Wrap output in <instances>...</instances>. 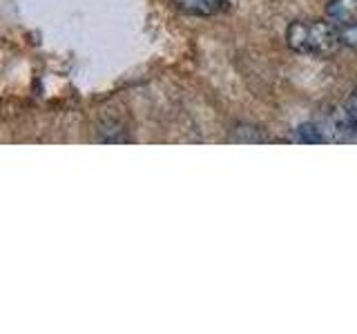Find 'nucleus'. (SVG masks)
Segmentation results:
<instances>
[{
	"mask_svg": "<svg viewBox=\"0 0 357 334\" xmlns=\"http://www.w3.org/2000/svg\"><path fill=\"white\" fill-rule=\"evenodd\" d=\"M349 109H351V114H353V118L357 120V89L351 94V98H349Z\"/></svg>",
	"mask_w": 357,
	"mask_h": 334,
	"instance_id": "nucleus-8",
	"label": "nucleus"
},
{
	"mask_svg": "<svg viewBox=\"0 0 357 334\" xmlns=\"http://www.w3.org/2000/svg\"><path fill=\"white\" fill-rule=\"evenodd\" d=\"M286 42L297 54L319 56V58L333 56L342 45L337 25H331V22H308V20L290 22L286 29Z\"/></svg>",
	"mask_w": 357,
	"mask_h": 334,
	"instance_id": "nucleus-1",
	"label": "nucleus"
},
{
	"mask_svg": "<svg viewBox=\"0 0 357 334\" xmlns=\"http://www.w3.org/2000/svg\"><path fill=\"white\" fill-rule=\"evenodd\" d=\"M321 132L326 134V138L333 143H349L357 138V120L353 118L351 109L349 107H340L331 111L321 118L319 122Z\"/></svg>",
	"mask_w": 357,
	"mask_h": 334,
	"instance_id": "nucleus-2",
	"label": "nucleus"
},
{
	"mask_svg": "<svg viewBox=\"0 0 357 334\" xmlns=\"http://www.w3.org/2000/svg\"><path fill=\"white\" fill-rule=\"evenodd\" d=\"M297 141L299 143H308V145H317V143H326V134L321 132L319 122H304V125L297 127Z\"/></svg>",
	"mask_w": 357,
	"mask_h": 334,
	"instance_id": "nucleus-5",
	"label": "nucleus"
},
{
	"mask_svg": "<svg viewBox=\"0 0 357 334\" xmlns=\"http://www.w3.org/2000/svg\"><path fill=\"white\" fill-rule=\"evenodd\" d=\"M174 5L190 16H217L228 7V0H174Z\"/></svg>",
	"mask_w": 357,
	"mask_h": 334,
	"instance_id": "nucleus-3",
	"label": "nucleus"
},
{
	"mask_svg": "<svg viewBox=\"0 0 357 334\" xmlns=\"http://www.w3.org/2000/svg\"><path fill=\"white\" fill-rule=\"evenodd\" d=\"M337 33H340V42L344 45V47L357 51V22L337 27Z\"/></svg>",
	"mask_w": 357,
	"mask_h": 334,
	"instance_id": "nucleus-7",
	"label": "nucleus"
},
{
	"mask_svg": "<svg viewBox=\"0 0 357 334\" xmlns=\"http://www.w3.org/2000/svg\"><path fill=\"white\" fill-rule=\"evenodd\" d=\"M230 138L234 143H266L268 141L266 134L259 127H252V125H239Z\"/></svg>",
	"mask_w": 357,
	"mask_h": 334,
	"instance_id": "nucleus-6",
	"label": "nucleus"
},
{
	"mask_svg": "<svg viewBox=\"0 0 357 334\" xmlns=\"http://www.w3.org/2000/svg\"><path fill=\"white\" fill-rule=\"evenodd\" d=\"M326 14L333 20V25H351L357 22V0H331Z\"/></svg>",
	"mask_w": 357,
	"mask_h": 334,
	"instance_id": "nucleus-4",
	"label": "nucleus"
}]
</instances>
